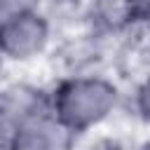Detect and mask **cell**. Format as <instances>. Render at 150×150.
<instances>
[{"label": "cell", "mask_w": 150, "mask_h": 150, "mask_svg": "<svg viewBox=\"0 0 150 150\" xmlns=\"http://www.w3.org/2000/svg\"><path fill=\"white\" fill-rule=\"evenodd\" d=\"M49 110L80 138L94 136L122 108L124 91L98 68L68 70L49 87Z\"/></svg>", "instance_id": "1"}, {"label": "cell", "mask_w": 150, "mask_h": 150, "mask_svg": "<svg viewBox=\"0 0 150 150\" xmlns=\"http://www.w3.org/2000/svg\"><path fill=\"white\" fill-rule=\"evenodd\" d=\"M54 47V21L45 7L19 14L0 23V61L5 66H28Z\"/></svg>", "instance_id": "2"}, {"label": "cell", "mask_w": 150, "mask_h": 150, "mask_svg": "<svg viewBox=\"0 0 150 150\" xmlns=\"http://www.w3.org/2000/svg\"><path fill=\"white\" fill-rule=\"evenodd\" d=\"M49 108L47 87L28 80H5L0 87V145H5L14 131L28 120Z\"/></svg>", "instance_id": "3"}, {"label": "cell", "mask_w": 150, "mask_h": 150, "mask_svg": "<svg viewBox=\"0 0 150 150\" xmlns=\"http://www.w3.org/2000/svg\"><path fill=\"white\" fill-rule=\"evenodd\" d=\"M80 138L47 108L45 112L28 120L12 138L0 145L5 150H77Z\"/></svg>", "instance_id": "4"}, {"label": "cell", "mask_w": 150, "mask_h": 150, "mask_svg": "<svg viewBox=\"0 0 150 150\" xmlns=\"http://www.w3.org/2000/svg\"><path fill=\"white\" fill-rule=\"evenodd\" d=\"M131 105H134V115H136L145 127H150V70H148V73L141 77V82L134 87Z\"/></svg>", "instance_id": "5"}, {"label": "cell", "mask_w": 150, "mask_h": 150, "mask_svg": "<svg viewBox=\"0 0 150 150\" xmlns=\"http://www.w3.org/2000/svg\"><path fill=\"white\" fill-rule=\"evenodd\" d=\"M38 7H45V0H0V23Z\"/></svg>", "instance_id": "6"}, {"label": "cell", "mask_w": 150, "mask_h": 150, "mask_svg": "<svg viewBox=\"0 0 150 150\" xmlns=\"http://www.w3.org/2000/svg\"><path fill=\"white\" fill-rule=\"evenodd\" d=\"M129 26H150V0H124Z\"/></svg>", "instance_id": "7"}, {"label": "cell", "mask_w": 150, "mask_h": 150, "mask_svg": "<svg viewBox=\"0 0 150 150\" xmlns=\"http://www.w3.org/2000/svg\"><path fill=\"white\" fill-rule=\"evenodd\" d=\"M77 150H82L77 145ZM89 150H136V145H124L120 138H98V141H91Z\"/></svg>", "instance_id": "8"}, {"label": "cell", "mask_w": 150, "mask_h": 150, "mask_svg": "<svg viewBox=\"0 0 150 150\" xmlns=\"http://www.w3.org/2000/svg\"><path fill=\"white\" fill-rule=\"evenodd\" d=\"M136 150H150V131H148V134L136 143Z\"/></svg>", "instance_id": "9"}, {"label": "cell", "mask_w": 150, "mask_h": 150, "mask_svg": "<svg viewBox=\"0 0 150 150\" xmlns=\"http://www.w3.org/2000/svg\"><path fill=\"white\" fill-rule=\"evenodd\" d=\"M2 73H5V63L0 61V87H2V82H5V75H2Z\"/></svg>", "instance_id": "10"}, {"label": "cell", "mask_w": 150, "mask_h": 150, "mask_svg": "<svg viewBox=\"0 0 150 150\" xmlns=\"http://www.w3.org/2000/svg\"><path fill=\"white\" fill-rule=\"evenodd\" d=\"M91 2H120V0H91Z\"/></svg>", "instance_id": "11"}, {"label": "cell", "mask_w": 150, "mask_h": 150, "mask_svg": "<svg viewBox=\"0 0 150 150\" xmlns=\"http://www.w3.org/2000/svg\"><path fill=\"white\" fill-rule=\"evenodd\" d=\"M0 150H5V148H0Z\"/></svg>", "instance_id": "12"}]
</instances>
